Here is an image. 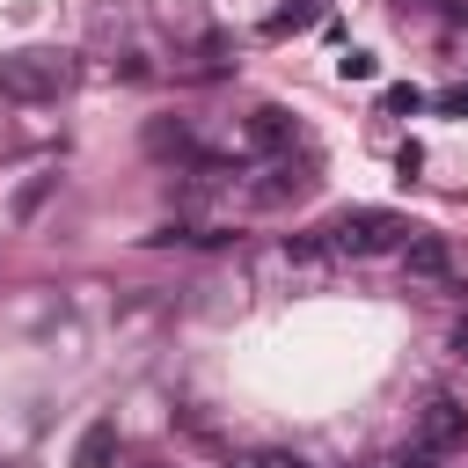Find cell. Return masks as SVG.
Masks as SVG:
<instances>
[{"label":"cell","instance_id":"obj_1","mask_svg":"<svg viewBox=\"0 0 468 468\" xmlns=\"http://www.w3.org/2000/svg\"><path fill=\"white\" fill-rule=\"evenodd\" d=\"M410 234H417V227H410L402 212H388V205H344V212L322 227L329 256H351V263H366V256H395Z\"/></svg>","mask_w":468,"mask_h":468},{"label":"cell","instance_id":"obj_2","mask_svg":"<svg viewBox=\"0 0 468 468\" xmlns=\"http://www.w3.org/2000/svg\"><path fill=\"white\" fill-rule=\"evenodd\" d=\"M73 88V58L58 51H0V95L7 102H58Z\"/></svg>","mask_w":468,"mask_h":468},{"label":"cell","instance_id":"obj_3","mask_svg":"<svg viewBox=\"0 0 468 468\" xmlns=\"http://www.w3.org/2000/svg\"><path fill=\"white\" fill-rule=\"evenodd\" d=\"M395 256H402V278H410V285H424V292H468V271H461V256H453L446 234H424V227H417Z\"/></svg>","mask_w":468,"mask_h":468},{"label":"cell","instance_id":"obj_4","mask_svg":"<svg viewBox=\"0 0 468 468\" xmlns=\"http://www.w3.org/2000/svg\"><path fill=\"white\" fill-rule=\"evenodd\" d=\"M417 446H431L439 461H446V453H461V446H468V402L439 395V402L417 417Z\"/></svg>","mask_w":468,"mask_h":468},{"label":"cell","instance_id":"obj_5","mask_svg":"<svg viewBox=\"0 0 468 468\" xmlns=\"http://www.w3.org/2000/svg\"><path fill=\"white\" fill-rule=\"evenodd\" d=\"M314 183H322V176H314V161L300 154V161H271V168H263V183H256L249 197H256V205H285V197H307Z\"/></svg>","mask_w":468,"mask_h":468},{"label":"cell","instance_id":"obj_6","mask_svg":"<svg viewBox=\"0 0 468 468\" xmlns=\"http://www.w3.org/2000/svg\"><path fill=\"white\" fill-rule=\"evenodd\" d=\"M241 132H249V146H256V154H285L300 124H292V110H285V102H263V110H249V124H241Z\"/></svg>","mask_w":468,"mask_h":468},{"label":"cell","instance_id":"obj_7","mask_svg":"<svg viewBox=\"0 0 468 468\" xmlns=\"http://www.w3.org/2000/svg\"><path fill=\"white\" fill-rule=\"evenodd\" d=\"M110 461H117V424L95 417V424L73 439V468H110Z\"/></svg>","mask_w":468,"mask_h":468},{"label":"cell","instance_id":"obj_8","mask_svg":"<svg viewBox=\"0 0 468 468\" xmlns=\"http://www.w3.org/2000/svg\"><path fill=\"white\" fill-rule=\"evenodd\" d=\"M307 22H322V0H285V7L271 15V37H292V29H307Z\"/></svg>","mask_w":468,"mask_h":468},{"label":"cell","instance_id":"obj_9","mask_svg":"<svg viewBox=\"0 0 468 468\" xmlns=\"http://www.w3.org/2000/svg\"><path fill=\"white\" fill-rule=\"evenodd\" d=\"M51 183H58V176H29V183L15 190V219H37V212H44V197H51Z\"/></svg>","mask_w":468,"mask_h":468},{"label":"cell","instance_id":"obj_10","mask_svg":"<svg viewBox=\"0 0 468 468\" xmlns=\"http://www.w3.org/2000/svg\"><path fill=\"white\" fill-rule=\"evenodd\" d=\"M380 110H388V117H417V110H424V88H410V80H402V88H388V95H380Z\"/></svg>","mask_w":468,"mask_h":468},{"label":"cell","instance_id":"obj_11","mask_svg":"<svg viewBox=\"0 0 468 468\" xmlns=\"http://www.w3.org/2000/svg\"><path fill=\"white\" fill-rule=\"evenodd\" d=\"M241 468H307V461L285 453V446H263V453H241Z\"/></svg>","mask_w":468,"mask_h":468},{"label":"cell","instance_id":"obj_12","mask_svg":"<svg viewBox=\"0 0 468 468\" xmlns=\"http://www.w3.org/2000/svg\"><path fill=\"white\" fill-rule=\"evenodd\" d=\"M380 468H439V453H431V446H402V453H388Z\"/></svg>","mask_w":468,"mask_h":468},{"label":"cell","instance_id":"obj_13","mask_svg":"<svg viewBox=\"0 0 468 468\" xmlns=\"http://www.w3.org/2000/svg\"><path fill=\"white\" fill-rule=\"evenodd\" d=\"M336 66H344V80H373V51H344Z\"/></svg>","mask_w":468,"mask_h":468},{"label":"cell","instance_id":"obj_14","mask_svg":"<svg viewBox=\"0 0 468 468\" xmlns=\"http://www.w3.org/2000/svg\"><path fill=\"white\" fill-rule=\"evenodd\" d=\"M439 110H446V117H468V88H446V95H439Z\"/></svg>","mask_w":468,"mask_h":468}]
</instances>
